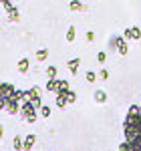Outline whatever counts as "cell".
<instances>
[{
    "label": "cell",
    "instance_id": "cell-1",
    "mask_svg": "<svg viewBox=\"0 0 141 151\" xmlns=\"http://www.w3.org/2000/svg\"><path fill=\"white\" fill-rule=\"evenodd\" d=\"M2 109H4L6 113H10V115H16V113L22 111V103H18V101H14V99H8L6 103L2 105Z\"/></svg>",
    "mask_w": 141,
    "mask_h": 151
},
{
    "label": "cell",
    "instance_id": "cell-2",
    "mask_svg": "<svg viewBox=\"0 0 141 151\" xmlns=\"http://www.w3.org/2000/svg\"><path fill=\"white\" fill-rule=\"evenodd\" d=\"M16 89L12 87V83H8V81H4L2 85H0V99H10L12 97V93H14Z\"/></svg>",
    "mask_w": 141,
    "mask_h": 151
},
{
    "label": "cell",
    "instance_id": "cell-3",
    "mask_svg": "<svg viewBox=\"0 0 141 151\" xmlns=\"http://www.w3.org/2000/svg\"><path fill=\"white\" fill-rule=\"evenodd\" d=\"M123 36H125V38H133V40H139V38H141V28H139V26H131V28H125Z\"/></svg>",
    "mask_w": 141,
    "mask_h": 151
},
{
    "label": "cell",
    "instance_id": "cell-4",
    "mask_svg": "<svg viewBox=\"0 0 141 151\" xmlns=\"http://www.w3.org/2000/svg\"><path fill=\"white\" fill-rule=\"evenodd\" d=\"M20 113H22V117L26 119L28 115H32V113H36V107H35L32 103H30V101H24V103H22V111H20Z\"/></svg>",
    "mask_w": 141,
    "mask_h": 151
},
{
    "label": "cell",
    "instance_id": "cell-5",
    "mask_svg": "<svg viewBox=\"0 0 141 151\" xmlns=\"http://www.w3.org/2000/svg\"><path fill=\"white\" fill-rule=\"evenodd\" d=\"M6 12H8V20H10V22H18V20H20V12H18L16 6H10Z\"/></svg>",
    "mask_w": 141,
    "mask_h": 151
},
{
    "label": "cell",
    "instance_id": "cell-6",
    "mask_svg": "<svg viewBox=\"0 0 141 151\" xmlns=\"http://www.w3.org/2000/svg\"><path fill=\"white\" fill-rule=\"evenodd\" d=\"M24 95H26V101H30L35 97H40V87H30L28 91H24Z\"/></svg>",
    "mask_w": 141,
    "mask_h": 151
},
{
    "label": "cell",
    "instance_id": "cell-7",
    "mask_svg": "<svg viewBox=\"0 0 141 151\" xmlns=\"http://www.w3.org/2000/svg\"><path fill=\"white\" fill-rule=\"evenodd\" d=\"M59 81L60 79H48V83H47V89L48 93H57V89H59Z\"/></svg>",
    "mask_w": 141,
    "mask_h": 151
},
{
    "label": "cell",
    "instance_id": "cell-8",
    "mask_svg": "<svg viewBox=\"0 0 141 151\" xmlns=\"http://www.w3.org/2000/svg\"><path fill=\"white\" fill-rule=\"evenodd\" d=\"M35 143H36L35 135H26V137H24V151H30L35 147Z\"/></svg>",
    "mask_w": 141,
    "mask_h": 151
},
{
    "label": "cell",
    "instance_id": "cell-9",
    "mask_svg": "<svg viewBox=\"0 0 141 151\" xmlns=\"http://www.w3.org/2000/svg\"><path fill=\"white\" fill-rule=\"evenodd\" d=\"M127 50H129V47H127V38L121 35V40H119V50H117V52L125 57V55H127Z\"/></svg>",
    "mask_w": 141,
    "mask_h": 151
},
{
    "label": "cell",
    "instance_id": "cell-10",
    "mask_svg": "<svg viewBox=\"0 0 141 151\" xmlns=\"http://www.w3.org/2000/svg\"><path fill=\"white\" fill-rule=\"evenodd\" d=\"M119 40H121V35H117V36H111L109 38V50H119Z\"/></svg>",
    "mask_w": 141,
    "mask_h": 151
},
{
    "label": "cell",
    "instance_id": "cell-11",
    "mask_svg": "<svg viewBox=\"0 0 141 151\" xmlns=\"http://www.w3.org/2000/svg\"><path fill=\"white\" fill-rule=\"evenodd\" d=\"M55 103H57V107H59V109H63L65 105L69 103V101H67V93H57V99H55Z\"/></svg>",
    "mask_w": 141,
    "mask_h": 151
},
{
    "label": "cell",
    "instance_id": "cell-12",
    "mask_svg": "<svg viewBox=\"0 0 141 151\" xmlns=\"http://www.w3.org/2000/svg\"><path fill=\"white\" fill-rule=\"evenodd\" d=\"M67 65H69V70L73 73V75H75V73L79 70V65H81V58H79V57H77V58H70V60L67 63Z\"/></svg>",
    "mask_w": 141,
    "mask_h": 151
},
{
    "label": "cell",
    "instance_id": "cell-13",
    "mask_svg": "<svg viewBox=\"0 0 141 151\" xmlns=\"http://www.w3.org/2000/svg\"><path fill=\"white\" fill-rule=\"evenodd\" d=\"M28 67H30V60L28 58H20L18 60V70L20 73H28Z\"/></svg>",
    "mask_w": 141,
    "mask_h": 151
},
{
    "label": "cell",
    "instance_id": "cell-14",
    "mask_svg": "<svg viewBox=\"0 0 141 151\" xmlns=\"http://www.w3.org/2000/svg\"><path fill=\"white\" fill-rule=\"evenodd\" d=\"M69 8H70V10H87V6H85L83 2H79V0H70Z\"/></svg>",
    "mask_w": 141,
    "mask_h": 151
},
{
    "label": "cell",
    "instance_id": "cell-15",
    "mask_svg": "<svg viewBox=\"0 0 141 151\" xmlns=\"http://www.w3.org/2000/svg\"><path fill=\"white\" fill-rule=\"evenodd\" d=\"M12 147H14V151L24 149V139L22 137H14V139H12Z\"/></svg>",
    "mask_w": 141,
    "mask_h": 151
},
{
    "label": "cell",
    "instance_id": "cell-16",
    "mask_svg": "<svg viewBox=\"0 0 141 151\" xmlns=\"http://www.w3.org/2000/svg\"><path fill=\"white\" fill-rule=\"evenodd\" d=\"M70 89H69V81H63L60 79L59 81V89H57V93H69Z\"/></svg>",
    "mask_w": 141,
    "mask_h": 151
},
{
    "label": "cell",
    "instance_id": "cell-17",
    "mask_svg": "<svg viewBox=\"0 0 141 151\" xmlns=\"http://www.w3.org/2000/svg\"><path fill=\"white\" fill-rule=\"evenodd\" d=\"M57 73H59V69H57L55 65L47 67V77H48V79H57Z\"/></svg>",
    "mask_w": 141,
    "mask_h": 151
},
{
    "label": "cell",
    "instance_id": "cell-18",
    "mask_svg": "<svg viewBox=\"0 0 141 151\" xmlns=\"http://www.w3.org/2000/svg\"><path fill=\"white\" fill-rule=\"evenodd\" d=\"M95 101L97 103H107V93L105 91H97L95 93Z\"/></svg>",
    "mask_w": 141,
    "mask_h": 151
},
{
    "label": "cell",
    "instance_id": "cell-19",
    "mask_svg": "<svg viewBox=\"0 0 141 151\" xmlns=\"http://www.w3.org/2000/svg\"><path fill=\"white\" fill-rule=\"evenodd\" d=\"M47 57H48L47 48H38V50H36V58H38V60H47Z\"/></svg>",
    "mask_w": 141,
    "mask_h": 151
},
{
    "label": "cell",
    "instance_id": "cell-20",
    "mask_svg": "<svg viewBox=\"0 0 141 151\" xmlns=\"http://www.w3.org/2000/svg\"><path fill=\"white\" fill-rule=\"evenodd\" d=\"M75 35H77V28H75V26H69V30H67V40L73 42V40H75Z\"/></svg>",
    "mask_w": 141,
    "mask_h": 151
},
{
    "label": "cell",
    "instance_id": "cell-21",
    "mask_svg": "<svg viewBox=\"0 0 141 151\" xmlns=\"http://www.w3.org/2000/svg\"><path fill=\"white\" fill-rule=\"evenodd\" d=\"M85 77H87V81H89V83H95L97 79H99V75L93 73V70H87V75H85Z\"/></svg>",
    "mask_w": 141,
    "mask_h": 151
},
{
    "label": "cell",
    "instance_id": "cell-22",
    "mask_svg": "<svg viewBox=\"0 0 141 151\" xmlns=\"http://www.w3.org/2000/svg\"><path fill=\"white\" fill-rule=\"evenodd\" d=\"M40 115L45 117V119L50 117V107H48V105H42V107H40Z\"/></svg>",
    "mask_w": 141,
    "mask_h": 151
},
{
    "label": "cell",
    "instance_id": "cell-23",
    "mask_svg": "<svg viewBox=\"0 0 141 151\" xmlns=\"http://www.w3.org/2000/svg\"><path fill=\"white\" fill-rule=\"evenodd\" d=\"M67 101H69V103H75V101H77V93H75V91H69V93H67Z\"/></svg>",
    "mask_w": 141,
    "mask_h": 151
},
{
    "label": "cell",
    "instance_id": "cell-24",
    "mask_svg": "<svg viewBox=\"0 0 141 151\" xmlns=\"http://www.w3.org/2000/svg\"><path fill=\"white\" fill-rule=\"evenodd\" d=\"M99 79H101V81H107V79H109V70L103 69L101 73H99Z\"/></svg>",
    "mask_w": 141,
    "mask_h": 151
},
{
    "label": "cell",
    "instance_id": "cell-25",
    "mask_svg": "<svg viewBox=\"0 0 141 151\" xmlns=\"http://www.w3.org/2000/svg\"><path fill=\"white\" fill-rule=\"evenodd\" d=\"M30 103L35 105L36 109H38V107H42V101H40V97H35V99H30Z\"/></svg>",
    "mask_w": 141,
    "mask_h": 151
},
{
    "label": "cell",
    "instance_id": "cell-26",
    "mask_svg": "<svg viewBox=\"0 0 141 151\" xmlns=\"http://www.w3.org/2000/svg\"><path fill=\"white\" fill-rule=\"evenodd\" d=\"M97 60H99V63H105V60H107V55H105V52H99V55H97Z\"/></svg>",
    "mask_w": 141,
    "mask_h": 151
},
{
    "label": "cell",
    "instance_id": "cell-27",
    "mask_svg": "<svg viewBox=\"0 0 141 151\" xmlns=\"http://www.w3.org/2000/svg\"><path fill=\"white\" fill-rule=\"evenodd\" d=\"M93 38H95V32H93V30H91V32H87V40H93Z\"/></svg>",
    "mask_w": 141,
    "mask_h": 151
},
{
    "label": "cell",
    "instance_id": "cell-28",
    "mask_svg": "<svg viewBox=\"0 0 141 151\" xmlns=\"http://www.w3.org/2000/svg\"><path fill=\"white\" fill-rule=\"evenodd\" d=\"M2 4H10V0H2Z\"/></svg>",
    "mask_w": 141,
    "mask_h": 151
}]
</instances>
